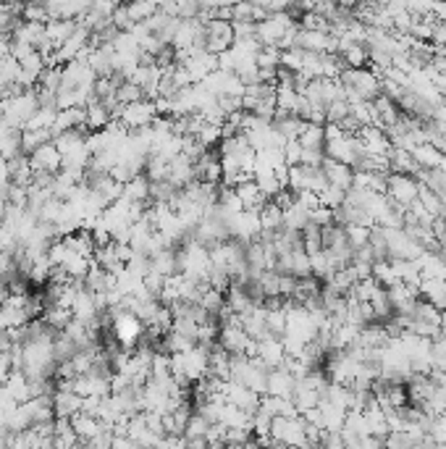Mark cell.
Wrapping results in <instances>:
<instances>
[{"instance_id":"1","label":"cell","mask_w":446,"mask_h":449,"mask_svg":"<svg viewBox=\"0 0 446 449\" xmlns=\"http://www.w3.org/2000/svg\"><path fill=\"white\" fill-rule=\"evenodd\" d=\"M158 119V108H155L153 100H139V103L131 105H121L116 111V119L113 121L121 124L126 131H139L153 126V121Z\"/></svg>"},{"instance_id":"18","label":"cell","mask_w":446,"mask_h":449,"mask_svg":"<svg viewBox=\"0 0 446 449\" xmlns=\"http://www.w3.org/2000/svg\"><path fill=\"white\" fill-rule=\"evenodd\" d=\"M283 161H286L289 168L302 163V145L297 142V139H292V142H286V145H283Z\"/></svg>"},{"instance_id":"10","label":"cell","mask_w":446,"mask_h":449,"mask_svg":"<svg viewBox=\"0 0 446 449\" xmlns=\"http://www.w3.org/2000/svg\"><path fill=\"white\" fill-rule=\"evenodd\" d=\"M418 294H420L428 305H433L436 310L446 313V281L444 278H423Z\"/></svg>"},{"instance_id":"15","label":"cell","mask_w":446,"mask_h":449,"mask_svg":"<svg viewBox=\"0 0 446 449\" xmlns=\"http://www.w3.org/2000/svg\"><path fill=\"white\" fill-rule=\"evenodd\" d=\"M283 226V210L276 202H266L260 210V229L263 232H278Z\"/></svg>"},{"instance_id":"14","label":"cell","mask_w":446,"mask_h":449,"mask_svg":"<svg viewBox=\"0 0 446 449\" xmlns=\"http://www.w3.org/2000/svg\"><path fill=\"white\" fill-rule=\"evenodd\" d=\"M297 142L302 145V150H323L326 153V129L315 126V124H308Z\"/></svg>"},{"instance_id":"19","label":"cell","mask_w":446,"mask_h":449,"mask_svg":"<svg viewBox=\"0 0 446 449\" xmlns=\"http://www.w3.org/2000/svg\"><path fill=\"white\" fill-rule=\"evenodd\" d=\"M441 331H444V337H446V313H441Z\"/></svg>"},{"instance_id":"2","label":"cell","mask_w":446,"mask_h":449,"mask_svg":"<svg viewBox=\"0 0 446 449\" xmlns=\"http://www.w3.org/2000/svg\"><path fill=\"white\" fill-rule=\"evenodd\" d=\"M418 195H420V184L415 176H404V173H388V187H386V198L391 202H396L399 207H407L412 202H418Z\"/></svg>"},{"instance_id":"12","label":"cell","mask_w":446,"mask_h":449,"mask_svg":"<svg viewBox=\"0 0 446 449\" xmlns=\"http://www.w3.org/2000/svg\"><path fill=\"white\" fill-rule=\"evenodd\" d=\"M415 263L420 268V278H444L446 281V263L438 252H423Z\"/></svg>"},{"instance_id":"7","label":"cell","mask_w":446,"mask_h":449,"mask_svg":"<svg viewBox=\"0 0 446 449\" xmlns=\"http://www.w3.org/2000/svg\"><path fill=\"white\" fill-rule=\"evenodd\" d=\"M255 360L266 365L268 371H273V368H281L286 363V352H283V342L281 339H266V342H260L255 347V355H252Z\"/></svg>"},{"instance_id":"16","label":"cell","mask_w":446,"mask_h":449,"mask_svg":"<svg viewBox=\"0 0 446 449\" xmlns=\"http://www.w3.org/2000/svg\"><path fill=\"white\" fill-rule=\"evenodd\" d=\"M418 202H420V207H423V210H425V213H428L430 218H433V221H436V218L444 216L446 205H444V202H441V200L436 198V195H433V192L425 190V187H420V195H418Z\"/></svg>"},{"instance_id":"17","label":"cell","mask_w":446,"mask_h":449,"mask_svg":"<svg viewBox=\"0 0 446 449\" xmlns=\"http://www.w3.org/2000/svg\"><path fill=\"white\" fill-rule=\"evenodd\" d=\"M317 200H320V205H323V207H328V210H336L339 205H344V200H347V192L336 190V187H331V184H328L326 190L317 195Z\"/></svg>"},{"instance_id":"11","label":"cell","mask_w":446,"mask_h":449,"mask_svg":"<svg viewBox=\"0 0 446 449\" xmlns=\"http://www.w3.org/2000/svg\"><path fill=\"white\" fill-rule=\"evenodd\" d=\"M168 182H171L173 187L184 190L187 184L195 182V163H192L187 156H176L171 163H168Z\"/></svg>"},{"instance_id":"13","label":"cell","mask_w":446,"mask_h":449,"mask_svg":"<svg viewBox=\"0 0 446 449\" xmlns=\"http://www.w3.org/2000/svg\"><path fill=\"white\" fill-rule=\"evenodd\" d=\"M124 198L134 202V205H145L147 207V200H150V179H147L145 173L137 176V179H131L126 187H124Z\"/></svg>"},{"instance_id":"3","label":"cell","mask_w":446,"mask_h":449,"mask_svg":"<svg viewBox=\"0 0 446 449\" xmlns=\"http://www.w3.org/2000/svg\"><path fill=\"white\" fill-rule=\"evenodd\" d=\"M234 45V26L232 21H221V18H213L205 24V50L210 55H223Z\"/></svg>"},{"instance_id":"5","label":"cell","mask_w":446,"mask_h":449,"mask_svg":"<svg viewBox=\"0 0 446 449\" xmlns=\"http://www.w3.org/2000/svg\"><path fill=\"white\" fill-rule=\"evenodd\" d=\"M200 85L205 87L213 97H241L244 95V85L239 82V77L232 74V71H223V69L213 71V74H210L205 82H200Z\"/></svg>"},{"instance_id":"4","label":"cell","mask_w":446,"mask_h":449,"mask_svg":"<svg viewBox=\"0 0 446 449\" xmlns=\"http://www.w3.org/2000/svg\"><path fill=\"white\" fill-rule=\"evenodd\" d=\"M221 397L226 405L236 407V410H244L247 415H255L260 410V394H255L252 389L241 386V384H234V381H226L221 389Z\"/></svg>"},{"instance_id":"8","label":"cell","mask_w":446,"mask_h":449,"mask_svg":"<svg viewBox=\"0 0 446 449\" xmlns=\"http://www.w3.org/2000/svg\"><path fill=\"white\" fill-rule=\"evenodd\" d=\"M294 379L289 368L281 365V368H273V371L268 373V394L266 397H281V399H292V391H294Z\"/></svg>"},{"instance_id":"6","label":"cell","mask_w":446,"mask_h":449,"mask_svg":"<svg viewBox=\"0 0 446 449\" xmlns=\"http://www.w3.org/2000/svg\"><path fill=\"white\" fill-rule=\"evenodd\" d=\"M29 163H32V171L35 173H60V163H63V156L58 153V147L48 142V145L37 147L35 153L29 156Z\"/></svg>"},{"instance_id":"9","label":"cell","mask_w":446,"mask_h":449,"mask_svg":"<svg viewBox=\"0 0 446 449\" xmlns=\"http://www.w3.org/2000/svg\"><path fill=\"white\" fill-rule=\"evenodd\" d=\"M320 168H323V173H326V179H328V184H331V187H336V190H342V192H349V190H352V184H354V171L349 168V166L336 163V161L326 158Z\"/></svg>"}]
</instances>
